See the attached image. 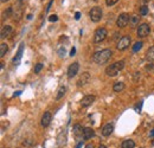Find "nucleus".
Returning <instances> with one entry per match:
<instances>
[{
    "instance_id": "nucleus-1",
    "label": "nucleus",
    "mask_w": 154,
    "mask_h": 148,
    "mask_svg": "<svg viewBox=\"0 0 154 148\" xmlns=\"http://www.w3.org/2000/svg\"><path fill=\"white\" fill-rule=\"evenodd\" d=\"M111 55H113L111 50H109V49H104V50L95 52L94 56H93V59H94V62H96L97 64H104L110 59Z\"/></svg>"
},
{
    "instance_id": "nucleus-2",
    "label": "nucleus",
    "mask_w": 154,
    "mask_h": 148,
    "mask_svg": "<svg viewBox=\"0 0 154 148\" xmlns=\"http://www.w3.org/2000/svg\"><path fill=\"white\" fill-rule=\"evenodd\" d=\"M123 66H124V62H123V60L116 62V63L110 64L109 66H107L106 73H107L108 76H110V77H114V76H116L118 73L123 69Z\"/></svg>"
},
{
    "instance_id": "nucleus-3",
    "label": "nucleus",
    "mask_w": 154,
    "mask_h": 148,
    "mask_svg": "<svg viewBox=\"0 0 154 148\" xmlns=\"http://www.w3.org/2000/svg\"><path fill=\"white\" fill-rule=\"evenodd\" d=\"M107 36H108V31L107 29L104 27H100L95 31V34H94V42L95 43H101V42H103L106 38H107Z\"/></svg>"
},
{
    "instance_id": "nucleus-4",
    "label": "nucleus",
    "mask_w": 154,
    "mask_h": 148,
    "mask_svg": "<svg viewBox=\"0 0 154 148\" xmlns=\"http://www.w3.org/2000/svg\"><path fill=\"white\" fill-rule=\"evenodd\" d=\"M102 14H103V12H102L101 7H93L90 10V12H89V16H90V19L94 21V23H97L101 20L102 18Z\"/></svg>"
},
{
    "instance_id": "nucleus-5",
    "label": "nucleus",
    "mask_w": 154,
    "mask_h": 148,
    "mask_svg": "<svg viewBox=\"0 0 154 148\" xmlns=\"http://www.w3.org/2000/svg\"><path fill=\"white\" fill-rule=\"evenodd\" d=\"M151 32V26L148 25L147 23H144L141 24V25L139 26L138 29V37H140V38H145V37H147Z\"/></svg>"
},
{
    "instance_id": "nucleus-6",
    "label": "nucleus",
    "mask_w": 154,
    "mask_h": 148,
    "mask_svg": "<svg viewBox=\"0 0 154 148\" xmlns=\"http://www.w3.org/2000/svg\"><path fill=\"white\" fill-rule=\"evenodd\" d=\"M129 44H131V37L129 36H123L122 38L119 40L116 47H118V50L122 51V50H126V49L129 46Z\"/></svg>"
},
{
    "instance_id": "nucleus-7",
    "label": "nucleus",
    "mask_w": 154,
    "mask_h": 148,
    "mask_svg": "<svg viewBox=\"0 0 154 148\" xmlns=\"http://www.w3.org/2000/svg\"><path fill=\"white\" fill-rule=\"evenodd\" d=\"M129 19H131V17L127 13H121L116 20V25L119 27H126L128 25V23H129Z\"/></svg>"
},
{
    "instance_id": "nucleus-8",
    "label": "nucleus",
    "mask_w": 154,
    "mask_h": 148,
    "mask_svg": "<svg viewBox=\"0 0 154 148\" xmlns=\"http://www.w3.org/2000/svg\"><path fill=\"white\" fill-rule=\"evenodd\" d=\"M80 70V64L77 63V62H75V63H72L69 68H68V77L69 78H72L77 75V72H78Z\"/></svg>"
},
{
    "instance_id": "nucleus-9",
    "label": "nucleus",
    "mask_w": 154,
    "mask_h": 148,
    "mask_svg": "<svg viewBox=\"0 0 154 148\" xmlns=\"http://www.w3.org/2000/svg\"><path fill=\"white\" fill-rule=\"evenodd\" d=\"M89 81H90V73H89V72H83L82 75L80 76L78 81H77V85H78V87H83V85H85L87 83H89Z\"/></svg>"
},
{
    "instance_id": "nucleus-10",
    "label": "nucleus",
    "mask_w": 154,
    "mask_h": 148,
    "mask_svg": "<svg viewBox=\"0 0 154 148\" xmlns=\"http://www.w3.org/2000/svg\"><path fill=\"white\" fill-rule=\"evenodd\" d=\"M94 101H95L94 95H87L81 100V106L82 107H89V106H91L94 103Z\"/></svg>"
},
{
    "instance_id": "nucleus-11",
    "label": "nucleus",
    "mask_w": 154,
    "mask_h": 148,
    "mask_svg": "<svg viewBox=\"0 0 154 148\" xmlns=\"http://www.w3.org/2000/svg\"><path fill=\"white\" fill-rule=\"evenodd\" d=\"M51 113L50 112H46V113H44V115L42 116V120H41V123H42V126L45 128V127H47L49 125H50V122H51Z\"/></svg>"
},
{
    "instance_id": "nucleus-12",
    "label": "nucleus",
    "mask_w": 154,
    "mask_h": 148,
    "mask_svg": "<svg viewBox=\"0 0 154 148\" xmlns=\"http://www.w3.org/2000/svg\"><path fill=\"white\" fill-rule=\"evenodd\" d=\"M83 130L84 128H82L81 125H75L74 126V134L76 139H82L83 138Z\"/></svg>"
},
{
    "instance_id": "nucleus-13",
    "label": "nucleus",
    "mask_w": 154,
    "mask_h": 148,
    "mask_svg": "<svg viewBox=\"0 0 154 148\" xmlns=\"http://www.w3.org/2000/svg\"><path fill=\"white\" fill-rule=\"evenodd\" d=\"M94 135H95V132H94L93 128H90V127H85V128H84V130H83V139H84V140L91 139Z\"/></svg>"
},
{
    "instance_id": "nucleus-14",
    "label": "nucleus",
    "mask_w": 154,
    "mask_h": 148,
    "mask_svg": "<svg viewBox=\"0 0 154 148\" xmlns=\"http://www.w3.org/2000/svg\"><path fill=\"white\" fill-rule=\"evenodd\" d=\"M113 130H114V126L108 123V125H106L103 128H102V135H103V136H109V135L113 133Z\"/></svg>"
},
{
    "instance_id": "nucleus-15",
    "label": "nucleus",
    "mask_w": 154,
    "mask_h": 148,
    "mask_svg": "<svg viewBox=\"0 0 154 148\" xmlns=\"http://www.w3.org/2000/svg\"><path fill=\"white\" fill-rule=\"evenodd\" d=\"M139 21H140V17L139 16H136V14L131 16V19H129V26H131V29H135L139 25Z\"/></svg>"
},
{
    "instance_id": "nucleus-16",
    "label": "nucleus",
    "mask_w": 154,
    "mask_h": 148,
    "mask_svg": "<svg viewBox=\"0 0 154 148\" xmlns=\"http://www.w3.org/2000/svg\"><path fill=\"white\" fill-rule=\"evenodd\" d=\"M11 33H12V26L6 25V26H4V27L1 29V33H0V37H1V39H4V38H6V37H8Z\"/></svg>"
},
{
    "instance_id": "nucleus-17",
    "label": "nucleus",
    "mask_w": 154,
    "mask_h": 148,
    "mask_svg": "<svg viewBox=\"0 0 154 148\" xmlns=\"http://www.w3.org/2000/svg\"><path fill=\"white\" fill-rule=\"evenodd\" d=\"M23 51H24V43L20 44V46H19V49H18V52H17L16 57L13 58V63H14V64H17L18 62L20 60V58H21V56H23Z\"/></svg>"
},
{
    "instance_id": "nucleus-18",
    "label": "nucleus",
    "mask_w": 154,
    "mask_h": 148,
    "mask_svg": "<svg viewBox=\"0 0 154 148\" xmlns=\"http://www.w3.org/2000/svg\"><path fill=\"white\" fill-rule=\"evenodd\" d=\"M123 89H124V83L123 82H116V83L114 84V87H113V90L115 92H120Z\"/></svg>"
},
{
    "instance_id": "nucleus-19",
    "label": "nucleus",
    "mask_w": 154,
    "mask_h": 148,
    "mask_svg": "<svg viewBox=\"0 0 154 148\" xmlns=\"http://www.w3.org/2000/svg\"><path fill=\"white\" fill-rule=\"evenodd\" d=\"M122 148H134L135 147V142L133 140H124L121 145Z\"/></svg>"
},
{
    "instance_id": "nucleus-20",
    "label": "nucleus",
    "mask_w": 154,
    "mask_h": 148,
    "mask_svg": "<svg viewBox=\"0 0 154 148\" xmlns=\"http://www.w3.org/2000/svg\"><path fill=\"white\" fill-rule=\"evenodd\" d=\"M146 59L149 60V62L154 60V46H152V47L148 49V51L146 52Z\"/></svg>"
},
{
    "instance_id": "nucleus-21",
    "label": "nucleus",
    "mask_w": 154,
    "mask_h": 148,
    "mask_svg": "<svg viewBox=\"0 0 154 148\" xmlns=\"http://www.w3.org/2000/svg\"><path fill=\"white\" fill-rule=\"evenodd\" d=\"M7 50H8L7 44H5V43L0 44V57H4L6 55V52H7Z\"/></svg>"
},
{
    "instance_id": "nucleus-22",
    "label": "nucleus",
    "mask_w": 154,
    "mask_h": 148,
    "mask_svg": "<svg viewBox=\"0 0 154 148\" xmlns=\"http://www.w3.org/2000/svg\"><path fill=\"white\" fill-rule=\"evenodd\" d=\"M65 91H67V88H65V87H60V88L58 89V91H57L56 100H60V98L64 96V94H65Z\"/></svg>"
},
{
    "instance_id": "nucleus-23",
    "label": "nucleus",
    "mask_w": 154,
    "mask_h": 148,
    "mask_svg": "<svg viewBox=\"0 0 154 148\" xmlns=\"http://www.w3.org/2000/svg\"><path fill=\"white\" fill-rule=\"evenodd\" d=\"M12 12H13V8L12 7H7V10L3 13V17L4 18H10V17H13V14H12Z\"/></svg>"
},
{
    "instance_id": "nucleus-24",
    "label": "nucleus",
    "mask_w": 154,
    "mask_h": 148,
    "mask_svg": "<svg viewBox=\"0 0 154 148\" xmlns=\"http://www.w3.org/2000/svg\"><path fill=\"white\" fill-rule=\"evenodd\" d=\"M142 42H136L134 45H133V52H138L141 50V47H142Z\"/></svg>"
},
{
    "instance_id": "nucleus-25",
    "label": "nucleus",
    "mask_w": 154,
    "mask_h": 148,
    "mask_svg": "<svg viewBox=\"0 0 154 148\" xmlns=\"http://www.w3.org/2000/svg\"><path fill=\"white\" fill-rule=\"evenodd\" d=\"M140 14L141 16H146V14H148V7L147 6H142L140 8Z\"/></svg>"
},
{
    "instance_id": "nucleus-26",
    "label": "nucleus",
    "mask_w": 154,
    "mask_h": 148,
    "mask_svg": "<svg viewBox=\"0 0 154 148\" xmlns=\"http://www.w3.org/2000/svg\"><path fill=\"white\" fill-rule=\"evenodd\" d=\"M42 69H43V64H42V63H38V64L34 66V72H36V73H39Z\"/></svg>"
},
{
    "instance_id": "nucleus-27",
    "label": "nucleus",
    "mask_w": 154,
    "mask_h": 148,
    "mask_svg": "<svg viewBox=\"0 0 154 148\" xmlns=\"http://www.w3.org/2000/svg\"><path fill=\"white\" fill-rule=\"evenodd\" d=\"M118 1H119V0H106V4H107V6H113Z\"/></svg>"
},
{
    "instance_id": "nucleus-28",
    "label": "nucleus",
    "mask_w": 154,
    "mask_h": 148,
    "mask_svg": "<svg viewBox=\"0 0 154 148\" xmlns=\"http://www.w3.org/2000/svg\"><path fill=\"white\" fill-rule=\"evenodd\" d=\"M49 20H50V21H57V20H58V17H57L56 14H52V16H50Z\"/></svg>"
},
{
    "instance_id": "nucleus-29",
    "label": "nucleus",
    "mask_w": 154,
    "mask_h": 148,
    "mask_svg": "<svg viewBox=\"0 0 154 148\" xmlns=\"http://www.w3.org/2000/svg\"><path fill=\"white\" fill-rule=\"evenodd\" d=\"M52 4H54V0H50V3H49V5H47V7H46V12L50 11V8H51V6H52Z\"/></svg>"
},
{
    "instance_id": "nucleus-30",
    "label": "nucleus",
    "mask_w": 154,
    "mask_h": 148,
    "mask_svg": "<svg viewBox=\"0 0 154 148\" xmlns=\"http://www.w3.org/2000/svg\"><path fill=\"white\" fill-rule=\"evenodd\" d=\"M80 18H81V13H80V12H76V13H75V19L78 20Z\"/></svg>"
},
{
    "instance_id": "nucleus-31",
    "label": "nucleus",
    "mask_w": 154,
    "mask_h": 148,
    "mask_svg": "<svg viewBox=\"0 0 154 148\" xmlns=\"http://www.w3.org/2000/svg\"><path fill=\"white\" fill-rule=\"evenodd\" d=\"M75 53H76V49L72 47V49H71V51H70V56L72 57V56H75Z\"/></svg>"
},
{
    "instance_id": "nucleus-32",
    "label": "nucleus",
    "mask_w": 154,
    "mask_h": 148,
    "mask_svg": "<svg viewBox=\"0 0 154 148\" xmlns=\"http://www.w3.org/2000/svg\"><path fill=\"white\" fill-rule=\"evenodd\" d=\"M154 69V65L153 64H148L147 66H146V70H153Z\"/></svg>"
},
{
    "instance_id": "nucleus-33",
    "label": "nucleus",
    "mask_w": 154,
    "mask_h": 148,
    "mask_svg": "<svg viewBox=\"0 0 154 148\" xmlns=\"http://www.w3.org/2000/svg\"><path fill=\"white\" fill-rule=\"evenodd\" d=\"M76 148H83V142H82V141H80L78 143H77V146H76Z\"/></svg>"
},
{
    "instance_id": "nucleus-34",
    "label": "nucleus",
    "mask_w": 154,
    "mask_h": 148,
    "mask_svg": "<svg viewBox=\"0 0 154 148\" xmlns=\"http://www.w3.org/2000/svg\"><path fill=\"white\" fill-rule=\"evenodd\" d=\"M64 53H65V50H64V49H60V50H59V56H64Z\"/></svg>"
},
{
    "instance_id": "nucleus-35",
    "label": "nucleus",
    "mask_w": 154,
    "mask_h": 148,
    "mask_svg": "<svg viewBox=\"0 0 154 148\" xmlns=\"http://www.w3.org/2000/svg\"><path fill=\"white\" fill-rule=\"evenodd\" d=\"M149 136H151V138H153V139H154V129H153V130H152V132H151V133H149Z\"/></svg>"
},
{
    "instance_id": "nucleus-36",
    "label": "nucleus",
    "mask_w": 154,
    "mask_h": 148,
    "mask_svg": "<svg viewBox=\"0 0 154 148\" xmlns=\"http://www.w3.org/2000/svg\"><path fill=\"white\" fill-rule=\"evenodd\" d=\"M84 148H94V146L93 145H90V143H89V145H87Z\"/></svg>"
},
{
    "instance_id": "nucleus-37",
    "label": "nucleus",
    "mask_w": 154,
    "mask_h": 148,
    "mask_svg": "<svg viewBox=\"0 0 154 148\" xmlns=\"http://www.w3.org/2000/svg\"><path fill=\"white\" fill-rule=\"evenodd\" d=\"M20 92H21V91H17V92H16L13 96H14V97H16V96H19V95H20Z\"/></svg>"
},
{
    "instance_id": "nucleus-38",
    "label": "nucleus",
    "mask_w": 154,
    "mask_h": 148,
    "mask_svg": "<svg viewBox=\"0 0 154 148\" xmlns=\"http://www.w3.org/2000/svg\"><path fill=\"white\" fill-rule=\"evenodd\" d=\"M98 148H107V147H106L104 145H100V146H98Z\"/></svg>"
},
{
    "instance_id": "nucleus-39",
    "label": "nucleus",
    "mask_w": 154,
    "mask_h": 148,
    "mask_svg": "<svg viewBox=\"0 0 154 148\" xmlns=\"http://www.w3.org/2000/svg\"><path fill=\"white\" fill-rule=\"evenodd\" d=\"M26 18H28V19H29V20H30V19H32V14H29V16H28V17H26Z\"/></svg>"
},
{
    "instance_id": "nucleus-40",
    "label": "nucleus",
    "mask_w": 154,
    "mask_h": 148,
    "mask_svg": "<svg viewBox=\"0 0 154 148\" xmlns=\"http://www.w3.org/2000/svg\"><path fill=\"white\" fill-rule=\"evenodd\" d=\"M6 1H8V0H1V3H6Z\"/></svg>"
},
{
    "instance_id": "nucleus-41",
    "label": "nucleus",
    "mask_w": 154,
    "mask_h": 148,
    "mask_svg": "<svg viewBox=\"0 0 154 148\" xmlns=\"http://www.w3.org/2000/svg\"><path fill=\"white\" fill-rule=\"evenodd\" d=\"M152 145H153V146H154V140H153V141H152Z\"/></svg>"
}]
</instances>
